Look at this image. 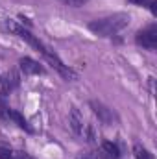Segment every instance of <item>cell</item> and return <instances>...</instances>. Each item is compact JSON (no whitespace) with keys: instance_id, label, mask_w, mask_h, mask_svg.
Masks as SVG:
<instances>
[{"instance_id":"5","label":"cell","mask_w":157,"mask_h":159,"mask_svg":"<svg viewBox=\"0 0 157 159\" xmlns=\"http://www.w3.org/2000/svg\"><path fill=\"white\" fill-rule=\"evenodd\" d=\"M19 67H20V70H22L24 74H28V76H37V74H44V72H46L44 67L41 65L39 61H35V59H32V57H20V59H19Z\"/></svg>"},{"instance_id":"3","label":"cell","mask_w":157,"mask_h":159,"mask_svg":"<svg viewBox=\"0 0 157 159\" xmlns=\"http://www.w3.org/2000/svg\"><path fill=\"white\" fill-rule=\"evenodd\" d=\"M135 43H137L139 46H142V48L154 52L157 48V26L155 24H150V26L139 30L137 35H135Z\"/></svg>"},{"instance_id":"2","label":"cell","mask_w":157,"mask_h":159,"mask_svg":"<svg viewBox=\"0 0 157 159\" xmlns=\"http://www.w3.org/2000/svg\"><path fill=\"white\" fill-rule=\"evenodd\" d=\"M128 24H129L128 13H113L104 19H96V20L89 22V30L98 37H113L118 32H122Z\"/></svg>"},{"instance_id":"11","label":"cell","mask_w":157,"mask_h":159,"mask_svg":"<svg viewBox=\"0 0 157 159\" xmlns=\"http://www.w3.org/2000/svg\"><path fill=\"white\" fill-rule=\"evenodd\" d=\"M133 156H135V159H154V156L142 144H135L133 146Z\"/></svg>"},{"instance_id":"1","label":"cell","mask_w":157,"mask_h":159,"mask_svg":"<svg viewBox=\"0 0 157 159\" xmlns=\"http://www.w3.org/2000/svg\"><path fill=\"white\" fill-rule=\"evenodd\" d=\"M6 28H7L9 32H13L17 37H20L24 43H28L35 52H39L41 56H43V57H44V59H46V61H48L63 78H67V80H76L78 78V74H76L70 67H67V65H65V63H63V61H61V59H59V57H57V56H56V54L39 39V37H35L30 30H26L24 26H20V24H17V22H13V20H7V22H6Z\"/></svg>"},{"instance_id":"14","label":"cell","mask_w":157,"mask_h":159,"mask_svg":"<svg viewBox=\"0 0 157 159\" xmlns=\"http://www.w3.org/2000/svg\"><path fill=\"white\" fill-rule=\"evenodd\" d=\"M0 81H2V76H0Z\"/></svg>"},{"instance_id":"10","label":"cell","mask_w":157,"mask_h":159,"mask_svg":"<svg viewBox=\"0 0 157 159\" xmlns=\"http://www.w3.org/2000/svg\"><path fill=\"white\" fill-rule=\"evenodd\" d=\"M7 122H15L20 129H24V131H28V133H32V131H34V129H32V126L28 124V120L24 119L19 111H15V109H11V107L7 109Z\"/></svg>"},{"instance_id":"8","label":"cell","mask_w":157,"mask_h":159,"mask_svg":"<svg viewBox=\"0 0 157 159\" xmlns=\"http://www.w3.org/2000/svg\"><path fill=\"white\" fill-rule=\"evenodd\" d=\"M0 159H35L24 150H15L7 146H0Z\"/></svg>"},{"instance_id":"4","label":"cell","mask_w":157,"mask_h":159,"mask_svg":"<svg viewBox=\"0 0 157 159\" xmlns=\"http://www.w3.org/2000/svg\"><path fill=\"white\" fill-rule=\"evenodd\" d=\"M91 104V107H92V113L98 117V120L102 122V124H105V126H111L117 117H115V113H113V109H109V107H105L102 102H96V100H91L89 102Z\"/></svg>"},{"instance_id":"7","label":"cell","mask_w":157,"mask_h":159,"mask_svg":"<svg viewBox=\"0 0 157 159\" xmlns=\"http://www.w3.org/2000/svg\"><path fill=\"white\" fill-rule=\"evenodd\" d=\"M19 83H20V76H19V72L17 70H9L2 81H0V85H2V93L4 94H7V93H11L15 87H19Z\"/></svg>"},{"instance_id":"12","label":"cell","mask_w":157,"mask_h":159,"mask_svg":"<svg viewBox=\"0 0 157 159\" xmlns=\"http://www.w3.org/2000/svg\"><path fill=\"white\" fill-rule=\"evenodd\" d=\"M128 2L137 4V6H148V7H152V11L155 13V0H128Z\"/></svg>"},{"instance_id":"13","label":"cell","mask_w":157,"mask_h":159,"mask_svg":"<svg viewBox=\"0 0 157 159\" xmlns=\"http://www.w3.org/2000/svg\"><path fill=\"white\" fill-rule=\"evenodd\" d=\"M63 4H69V6H72V7H79V6H83L87 0H61Z\"/></svg>"},{"instance_id":"6","label":"cell","mask_w":157,"mask_h":159,"mask_svg":"<svg viewBox=\"0 0 157 159\" xmlns=\"http://www.w3.org/2000/svg\"><path fill=\"white\" fill-rule=\"evenodd\" d=\"M70 128H72V131L78 135V137H83V133H85V128H87V124L83 122V117H81V113H79L76 107H72L70 109Z\"/></svg>"},{"instance_id":"9","label":"cell","mask_w":157,"mask_h":159,"mask_svg":"<svg viewBox=\"0 0 157 159\" xmlns=\"http://www.w3.org/2000/svg\"><path fill=\"white\" fill-rule=\"evenodd\" d=\"M100 157H105V159H118L120 157V150L115 143L111 141H104L100 144Z\"/></svg>"}]
</instances>
